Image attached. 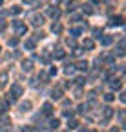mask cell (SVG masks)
Instances as JSON below:
<instances>
[{
    "label": "cell",
    "mask_w": 126,
    "mask_h": 132,
    "mask_svg": "<svg viewBox=\"0 0 126 132\" xmlns=\"http://www.w3.org/2000/svg\"><path fill=\"white\" fill-rule=\"evenodd\" d=\"M20 95H22V86H20V85H17V82H15V85H11V92H9L7 101H9V103H13L15 99L20 97Z\"/></svg>",
    "instance_id": "cell-1"
},
{
    "label": "cell",
    "mask_w": 126,
    "mask_h": 132,
    "mask_svg": "<svg viewBox=\"0 0 126 132\" xmlns=\"http://www.w3.org/2000/svg\"><path fill=\"white\" fill-rule=\"evenodd\" d=\"M13 28L17 29V33H18V35H24V33L27 31V28H26V26H24L20 20H15V22H13Z\"/></svg>",
    "instance_id": "cell-2"
},
{
    "label": "cell",
    "mask_w": 126,
    "mask_h": 132,
    "mask_svg": "<svg viewBox=\"0 0 126 132\" xmlns=\"http://www.w3.org/2000/svg\"><path fill=\"white\" fill-rule=\"evenodd\" d=\"M42 114H44V116H51V114H53L51 103H44V105H42Z\"/></svg>",
    "instance_id": "cell-3"
},
{
    "label": "cell",
    "mask_w": 126,
    "mask_h": 132,
    "mask_svg": "<svg viewBox=\"0 0 126 132\" xmlns=\"http://www.w3.org/2000/svg\"><path fill=\"white\" fill-rule=\"evenodd\" d=\"M22 70H24V72H31V70H33V61H31V59H26V61L22 62Z\"/></svg>",
    "instance_id": "cell-4"
},
{
    "label": "cell",
    "mask_w": 126,
    "mask_h": 132,
    "mask_svg": "<svg viewBox=\"0 0 126 132\" xmlns=\"http://www.w3.org/2000/svg\"><path fill=\"white\" fill-rule=\"evenodd\" d=\"M122 22H124L122 16H112V19H110V26H121Z\"/></svg>",
    "instance_id": "cell-5"
},
{
    "label": "cell",
    "mask_w": 126,
    "mask_h": 132,
    "mask_svg": "<svg viewBox=\"0 0 126 132\" xmlns=\"http://www.w3.org/2000/svg\"><path fill=\"white\" fill-rule=\"evenodd\" d=\"M82 48H84V50H93V48H95V42H93L91 39H84Z\"/></svg>",
    "instance_id": "cell-6"
},
{
    "label": "cell",
    "mask_w": 126,
    "mask_h": 132,
    "mask_svg": "<svg viewBox=\"0 0 126 132\" xmlns=\"http://www.w3.org/2000/svg\"><path fill=\"white\" fill-rule=\"evenodd\" d=\"M31 20H33V26H42L44 24V16L42 15H35Z\"/></svg>",
    "instance_id": "cell-7"
},
{
    "label": "cell",
    "mask_w": 126,
    "mask_h": 132,
    "mask_svg": "<svg viewBox=\"0 0 126 132\" xmlns=\"http://www.w3.org/2000/svg\"><path fill=\"white\" fill-rule=\"evenodd\" d=\"M101 42H102L104 46H110V44L113 42V37H112V35H104V37L101 39Z\"/></svg>",
    "instance_id": "cell-8"
},
{
    "label": "cell",
    "mask_w": 126,
    "mask_h": 132,
    "mask_svg": "<svg viewBox=\"0 0 126 132\" xmlns=\"http://www.w3.org/2000/svg\"><path fill=\"white\" fill-rule=\"evenodd\" d=\"M60 97H62V90H60V88H57V90H53V92H51V99H55V101H59Z\"/></svg>",
    "instance_id": "cell-9"
},
{
    "label": "cell",
    "mask_w": 126,
    "mask_h": 132,
    "mask_svg": "<svg viewBox=\"0 0 126 132\" xmlns=\"http://www.w3.org/2000/svg\"><path fill=\"white\" fill-rule=\"evenodd\" d=\"M77 70H81V72H86L88 70V61H81L77 64Z\"/></svg>",
    "instance_id": "cell-10"
},
{
    "label": "cell",
    "mask_w": 126,
    "mask_h": 132,
    "mask_svg": "<svg viewBox=\"0 0 126 132\" xmlns=\"http://www.w3.org/2000/svg\"><path fill=\"white\" fill-rule=\"evenodd\" d=\"M20 110H22V112H29V110H31V101L22 103V105H20Z\"/></svg>",
    "instance_id": "cell-11"
},
{
    "label": "cell",
    "mask_w": 126,
    "mask_h": 132,
    "mask_svg": "<svg viewBox=\"0 0 126 132\" xmlns=\"http://www.w3.org/2000/svg\"><path fill=\"white\" fill-rule=\"evenodd\" d=\"M48 15H50V16H53V19H57V16L60 15V11H59V9H53V7H50V9H48Z\"/></svg>",
    "instance_id": "cell-12"
},
{
    "label": "cell",
    "mask_w": 126,
    "mask_h": 132,
    "mask_svg": "<svg viewBox=\"0 0 126 132\" xmlns=\"http://www.w3.org/2000/svg\"><path fill=\"white\" fill-rule=\"evenodd\" d=\"M110 85H112L113 90H121V88H122V82H121V81H112Z\"/></svg>",
    "instance_id": "cell-13"
},
{
    "label": "cell",
    "mask_w": 126,
    "mask_h": 132,
    "mask_svg": "<svg viewBox=\"0 0 126 132\" xmlns=\"http://www.w3.org/2000/svg\"><path fill=\"white\" fill-rule=\"evenodd\" d=\"M64 57H66L64 50H57V52H55V59H64Z\"/></svg>",
    "instance_id": "cell-14"
},
{
    "label": "cell",
    "mask_w": 126,
    "mask_h": 132,
    "mask_svg": "<svg viewBox=\"0 0 126 132\" xmlns=\"http://www.w3.org/2000/svg\"><path fill=\"white\" fill-rule=\"evenodd\" d=\"M112 116H113V108H110V106H106V108H104V118L108 119V118H112Z\"/></svg>",
    "instance_id": "cell-15"
},
{
    "label": "cell",
    "mask_w": 126,
    "mask_h": 132,
    "mask_svg": "<svg viewBox=\"0 0 126 132\" xmlns=\"http://www.w3.org/2000/svg\"><path fill=\"white\" fill-rule=\"evenodd\" d=\"M77 127H79V121H77V119H70V121H68V128L73 130V128H77Z\"/></svg>",
    "instance_id": "cell-16"
},
{
    "label": "cell",
    "mask_w": 126,
    "mask_h": 132,
    "mask_svg": "<svg viewBox=\"0 0 126 132\" xmlns=\"http://www.w3.org/2000/svg\"><path fill=\"white\" fill-rule=\"evenodd\" d=\"M26 48H27V50H33V48H35V39H27V40H26Z\"/></svg>",
    "instance_id": "cell-17"
},
{
    "label": "cell",
    "mask_w": 126,
    "mask_h": 132,
    "mask_svg": "<svg viewBox=\"0 0 126 132\" xmlns=\"http://www.w3.org/2000/svg\"><path fill=\"white\" fill-rule=\"evenodd\" d=\"M70 33H71V35H75V37H79V35L82 33V29H81V28H71Z\"/></svg>",
    "instance_id": "cell-18"
},
{
    "label": "cell",
    "mask_w": 126,
    "mask_h": 132,
    "mask_svg": "<svg viewBox=\"0 0 126 132\" xmlns=\"http://www.w3.org/2000/svg\"><path fill=\"white\" fill-rule=\"evenodd\" d=\"M11 13H13V15H20V13H22V7H20V6H13Z\"/></svg>",
    "instance_id": "cell-19"
},
{
    "label": "cell",
    "mask_w": 126,
    "mask_h": 132,
    "mask_svg": "<svg viewBox=\"0 0 126 132\" xmlns=\"http://www.w3.org/2000/svg\"><path fill=\"white\" fill-rule=\"evenodd\" d=\"M113 99H115V95H113V94H104V101H108V103H112Z\"/></svg>",
    "instance_id": "cell-20"
},
{
    "label": "cell",
    "mask_w": 126,
    "mask_h": 132,
    "mask_svg": "<svg viewBox=\"0 0 126 132\" xmlns=\"http://www.w3.org/2000/svg\"><path fill=\"white\" fill-rule=\"evenodd\" d=\"M59 125H60L59 119H51V121H50V127H51V128H59Z\"/></svg>",
    "instance_id": "cell-21"
},
{
    "label": "cell",
    "mask_w": 126,
    "mask_h": 132,
    "mask_svg": "<svg viewBox=\"0 0 126 132\" xmlns=\"http://www.w3.org/2000/svg\"><path fill=\"white\" fill-rule=\"evenodd\" d=\"M6 81H7V75L2 73V75H0V86H4V85H6Z\"/></svg>",
    "instance_id": "cell-22"
},
{
    "label": "cell",
    "mask_w": 126,
    "mask_h": 132,
    "mask_svg": "<svg viewBox=\"0 0 126 132\" xmlns=\"http://www.w3.org/2000/svg\"><path fill=\"white\" fill-rule=\"evenodd\" d=\"M51 31L53 33H60V24H53L51 26Z\"/></svg>",
    "instance_id": "cell-23"
},
{
    "label": "cell",
    "mask_w": 126,
    "mask_h": 132,
    "mask_svg": "<svg viewBox=\"0 0 126 132\" xmlns=\"http://www.w3.org/2000/svg\"><path fill=\"white\" fill-rule=\"evenodd\" d=\"M75 82H77L79 86H82V85H84L86 81H84V77H77V79H75Z\"/></svg>",
    "instance_id": "cell-24"
},
{
    "label": "cell",
    "mask_w": 126,
    "mask_h": 132,
    "mask_svg": "<svg viewBox=\"0 0 126 132\" xmlns=\"http://www.w3.org/2000/svg\"><path fill=\"white\" fill-rule=\"evenodd\" d=\"M18 44V39H9V46H17Z\"/></svg>",
    "instance_id": "cell-25"
},
{
    "label": "cell",
    "mask_w": 126,
    "mask_h": 132,
    "mask_svg": "<svg viewBox=\"0 0 126 132\" xmlns=\"http://www.w3.org/2000/svg\"><path fill=\"white\" fill-rule=\"evenodd\" d=\"M101 33H102L101 29H93V37H97V39H99V37H101Z\"/></svg>",
    "instance_id": "cell-26"
},
{
    "label": "cell",
    "mask_w": 126,
    "mask_h": 132,
    "mask_svg": "<svg viewBox=\"0 0 126 132\" xmlns=\"http://www.w3.org/2000/svg\"><path fill=\"white\" fill-rule=\"evenodd\" d=\"M84 11H86L88 15H91V13H93V9H91V6H84Z\"/></svg>",
    "instance_id": "cell-27"
},
{
    "label": "cell",
    "mask_w": 126,
    "mask_h": 132,
    "mask_svg": "<svg viewBox=\"0 0 126 132\" xmlns=\"http://www.w3.org/2000/svg\"><path fill=\"white\" fill-rule=\"evenodd\" d=\"M66 72H68V73H73V64H68V66H66Z\"/></svg>",
    "instance_id": "cell-28"
},
{
    "label": "cell",
    "mask_w": 126,
    "mask_h": 132,
    "mask_svg": "<svg viewBox=\"0 0 126 132\" xmlns=\"http://www.w3.org/2000/svg\"><path fill=\"white\" fill-rule=\"evenodd\" d=\"M62 114H64V116H66V118H71V116H73V112H71V110H64V112H62Z\"/></svg>",
    "instance_id": "cell-29"
},
{
    "label": "cell",
    "mask_w": 126,
    "mask_h": 132,
    "mask_svg": "<svg viewBox=\"0 0 126 132\" xmlns=\"http://www.w3.org/2000/svg\"><path fill=\"white\" fill-rule=\"evenodd\" d=\"M68 46H71V48H75V40H73V39H68Z\"/></svg>",
    "instance_id": "cell-30"
},
{
    "label": "cell",
    "mask_w": 126,
    "mask_h": 132,
    "mask_svg": "<svg viewBox=\"0 0 126 132\" xmlns=\"http://www.w3.org/2000/svg\"><path fill=\"white\" fill-rule=\"evenodd\" d=\"M121 101H122V103H126V92H122V94H121Z\"/></svg>",
    "instance_id": "cell-31"
},
{
    "label": "cell",
    "mask_w": 126,
    "mask_h": 132,
    "mask_svg": "<svg viewBox=\"0 0 126 132\" xmlns=\"http://www.w3.org/2000/svg\"><path fill=\"white\" fill-rule=\"evenodd\" d=\"M22 132H33V128H31V127H24Z\"/></svg>",
    "instance_id": "cell-32"
},
{
    "label": "cell",
    "mask_w": 126,
    "mask_h": 132,
    "mask_svg": "<svg viewBox=\"0 0 126 132\" xmlns=\"http://www.w3.org/2000/svg\"><path fill=\"white\" fill-rule=\"evenodd\" d=\"M73 53H75V55H81V53H82V50H81V48H75V52H73Z\"/></svg>",
    "instance_id": "cell-33"
},
{
    "label": "cell",
    "mask_w": 126,
    "mask_h": 132,
    "mask_svg": "<svg viewBox=\"0 0 126 132\" xmlns=\"http://www.w3.org/2000/svg\"><path fill=\"white\" fill-rule=\"evenodd\" d=\"M79 112H81V114H84V112H86V106H84V105H82V106H79Z\"/></svg>",
    "instance_id": "cell-34"
},
{
    "label": "cell",
    "mask_w": 126,
    "mask_h": 132,
    "mask_svg": "<svg viewBox=\"0 0 126 132\" xmlns=\"http://www.w3.org/2000/svg\"><path fill=\"white\" fill-rule=\"evenodd\" d=\"M4 28H6V22H0V31H2Z\"/></svg>",
    "instance_id": "cell-35"
},
{
    "label": "cell",
    "mask_w": 126,
    "mask_h": 132,
    "mask_svg": "<svg viewBox=\"0 0 126 132\" xmlns=\"http://www.w3.org/2000/svg\"><path fill=\"white\" fill-rule=\"evenodd\" d=\"M24 2H26V4H33V0H24Z\"/></svg>",
    "instance_id": "cell-36"
},
{
    "label": "cell",
    "mask_w": 126,
    "mask_h": 132,
    "mask_svg": "<svg viewBox=\"0 0 126 132\" xmlns=\"http://www.w3.org/2000/svg\"><path fill=\"white\" fill-rule=\"evenodd\" d=\"M51 2H53V4H55V6H57V4H59V2H60V0H51Z\"/></svg>",
    "instance_id": "cell-37"
},
{
    "label": "cell",
    "mask_w": 126,
    "mask_h": 132,
    "mask_svg": "<svg viewBox=\"0 0 126 132\" xmlns=\"http://www.w3.org/2000/svg\"><path fill=\"white\" fill-rule=\"evenodd\" d=\"M122 128H124V130H126V121H124V123H122Z\"/></svg>",
    "instance_id": "cell-38"
},
{
    "label": "cell",
    "mask_w": 126,
    "mask_h": 132,
    "mask_svg": "<svg viewBox=\"0 0 126 132\" xmlns=\"http://www.w3.org/2000/svg\"><path fill=\"white\" fill-rule=\"evenodd\" d=\"M112 132H119V130H117V128H113V130H112Z\"/></svg>",
    "instance_id": "cell-39"
},
{
    "label": "cell",
    "mask_w": 126,
    "mask_h": 132,
    "mask_svg": "<svg viewBox=\"0 0 126 132\" xmlns=\"http://www.w3.org/2000/svg\"><path fill=\"white\" fill-rule=\"evenodd\" d=\"M2 2H4V0H0V6H2Z\"/></svg>",
    "instance_id": "cell-40"
},
{
    "label": "cell",
    "mask_w": 126,
    "mask_h": 132,
    "mask_svg": "<svg viewBox=\"0 0 126 132\" xmlns=\"http://www.w3.org/2000/svg\"><path fill=\"white\" fill-rule=\"evenodd\" d=\"M124 46H126V40H124Z\"/></svg>",
    "instance_id": "cell-41"
},
{
    "label": "cell",
    "mask_w": 126,
    "mask_h": 132,
    "mask_svg": "<svg viewBox=\"0 0 126 132\" xmlns=\"http://www.w3.org/2000/svg\"><path fill=\"white\" fill-rule=\"evenodd\" d=\"M91 132H95V130H91Z\"/></svg>",
    "instance_id": "cell-42"
}]
</instances>
